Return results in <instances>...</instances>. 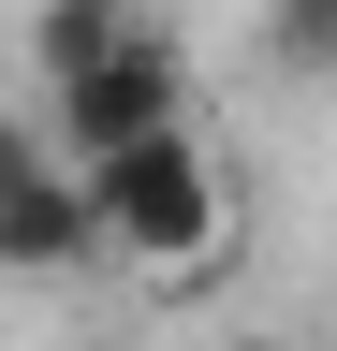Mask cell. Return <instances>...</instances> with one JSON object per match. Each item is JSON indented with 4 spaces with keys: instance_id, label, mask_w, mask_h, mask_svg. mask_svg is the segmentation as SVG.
<instances>
[{
    "instance_id": "6da1fadb",
    "label": "cell",
    "mask_w": 337,
    "mask_h": 351,
    "mask_svg": "<svg viewBox=\"0 0 337 351\" xmlns=\"http://www.w3.org/2000/svg\"><path fill=\"white\" fill-rule=\"evenodd\" d=\"M89 219H103V249L132 263V278H205L220 234H235V176H220V147L176 117V132H147V147L89 161Z\"/></svg>"
},
{
    "instance_id": "3957f363",
    "label": "cell",
    "mask_w": 337,
    "mask_h": 351,
    "mask_svg": "<svg viewBox=\"0 0 337 351\" xmlns=\"http://www.w3.org/2000/svg\"><path fill=\"white\" fill-rule=\"evenodd\" d=\"M103 219H89V176L59 161V132L0 117V278H59V263H89Z\"/></svg>"
},
{
    "instance_id": "277c9868",
    "label": "cell",
    "mask_w": 337,
    "mask_h": 351,
    "mask_svg": "<svg viewBox=\"0 0 337 351\" xmlns=\"http://www.w3.org/2000/svg\"><path fill=\"white\" fill-rule=\"evenodd\" d=\"M132 29H147V0H45V15H30V59H45V88H59V73L117 59Z\"/></svg>"
},
{
    "instance_id": "5b68a950",
    "label": "cell",
    "mask_w": 337,
    "mask_h": 351,
    "mask_svg": "<svg viewBox=\"0 0 337 351\" xmlns=\"http://www.w3.org/2000/svg\"><path fill=\"white\" fill-rule=\"evenodd\" d=\"M264 59L293 88H337V0H264Z\"/></svg>"
},
{
    "instance_id": "7a4b0ae2",
    "label": "cell",
    "mask_w": 337,
    "mask_h": 351,
    "mask_svg": "<svg viewBox=\"0 0 337 351\" xmlns=\"http://www.w3.org/2000/svg\"><path fill=\"white\" fill-rule=\"evenodd\" d=\"M45 117H59V161H73V176L117 161V147H147V132H176V117H191V59H176V29L147 15L117 59L59 73V88H45Z\"/></svg>"
}]
</instances>
